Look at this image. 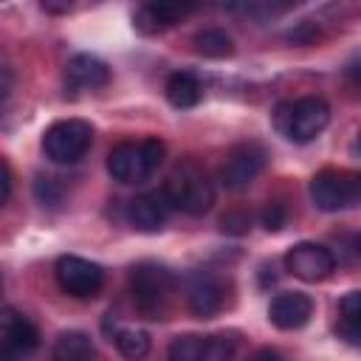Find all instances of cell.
Returning a JSON list of instances; mask_svg holds the SVG:
<instances>
[{
	"instance_id": "cell-16",
	"label": "cell",
	"mask_w": 361,
	"mask_h": 361,
	"mask_svg": "<svg viewBox=\"0 0 361 361\" xmlns=\"http://www.w3.org/2000/svg\"><path fill=\"white\" fill-rule=\"evenodd\" d=\"M200 90L203 87H200L197 76L189 73V71H178L166 79V99H169L172 107H180V110L195 107L200 102Z\"/></svg>"
},
{
	"instance_id": "cell-1",
	"label": "cell",
	"mask_w": 361,
	"mask_h": 361,
	"mask_svg": "<svg viewBox=\"0 0 361 361\" xmlns=\"http://www.w3.org/2000/svg\"><path fill=\"white\" fill-rule=\"evenodd\" d=\"M130 296L144 319H166L175 293V276L158 262H138L130 268Z\"/></svg>"
},
{
	"instance_id": "cell-9",
	"label": "cell",
	"mask_w": 361,
	"mask_h": 361,
	"mask_svg": "<svg viewBox=\"0 0 361 361\" xmlns=\"http://www.w3.org/2000/svg\"><path fill=\"white\" fill-rule=\"evenodd\" d=\"M186 307L197 319H212L226 307V282L212 271H192L186 276Z\"/></svg>"
},
{
	"instance_id": "cell-23",
	"label": "cell",
	"mask_w": 361,
	"mask_h": 361,
	"mask_svg": "<svg viewBox=\"0 0 361 361\" xmlns=\"http://www.w3.org/2000/svg\"><path fill=\"white\" fill-rule=\"evenodd\" d=\"M259 223L265 231H282V226L288 223V209L282 200H268L259 212Z\"/></svg>"
},
{
	"instance_id": "cell-27",
	"label": "cell",
	"mask_w": 361,
	"mask_h": 361,
	"mask_svg": "<svg viewBox=\"0 0 361 361\" xmlns=\"http://www.w3.org/2000/svg\"><path fill=\"white\" fill-rule=\"evenodd\" d=\"M8 192H11V172H8V166H6V161L0 158V206L6 203V197H8Z\"/></svg>"
},
{
	"instance_id": "cell-28",
	"label": "cell",
	"mask_w": 361,
	"mask_h": 361,
	"mask_svg": "<svg viewBox=\"0 0 361 361\" xmlns=\"http://www.w3.org/2000/svg\"><path fill=\"white\" fill-rule=\"evenodd\" d=\"M28 355H23L20 350H14V347H8V344H3L0 341V361H25Z\"/></svg>"
},
{
	"instance_id": "cell-20",
	"label": "cell",
	"mask_w": 361,
	"mask_h": 361,
	"mask_svg": "<svg viewBox=\"0 0 361 361\" xmlns=\"http://www.w3.org/2000/svg\"><path fill=\"white\" fill-rule=\"evenodd\" d=\"M110 338L116 341L118 353L127 361H141L149 353V336L144 330H135V327H113Z\"/></svg>"
},
{
	"instance_id": "cell-29",
	"label": "cell",
	"mask_w": 361,
	"mask_h": 361,
	"mask_svg": "<svg viewBox=\"0 0 361 361\" xmlns=\"http://www.w3.org/2000/svg\"><path fill=\"white\" fill-rule=\"evenodd\" d=\"M251 361H285V358L276 350H259V353L251 355Z\"/></svg>"
},
{
	"instance_id": "cell-30",
	"label": "cell",
	"mask_w": 361,
	"mask_h": 361,
	"mask_svg": "<svg viewBox=\"0 0 361 361\" xmlns=\"http://www.w3.org/2000/svg\"><path fill=\"white\" fill-rule=\"evenodd\" d=\"M42 8L45 11H71V3H59V6L56 3H42Z\"/></svg>"
},
{
	"instance_id": "cell-14",
	"label": "cell",
	"mask_w": 361,
	"mask_h": 361,
	"mask_svg": "<svg viewBox=\"0 0 361 361\" xmlns=\"http://www.w3.org/2000/svg\"><path fill=\"white\" fill-rule=\"evenodd\" d=\"M0 341L20 350L23 355H31L39 347V330L25 313L8 307L0 313Z\"/></svg>"
},
{
	"instance_id": "cell-19",
	"label": "cell",
	"mask_w": 361,
	"mask_h": 361,
	"mask_svg": "<svg viewBox=\"0 0 361 361\" xmlns=\"http://www.w3.org/2000/svg\"><path fill=\"white\" fill-rule=\"evenodd\" d=\"M195 51L209 59H226L234 54V39L223 28H203L195 34Z\"/></svg>"
},
{
	"instance_id": "cell-13",
	"label": "cell",
	"mask_w": 361,
	"mask_h": 361,
	"mask_svg": "<svg viewBox=\"0 0 361 361\" xmlns=\"http://www.w3.org/2000/svg\"><path fill=\"white\" fill-rule=\"evenodd\" d=\"M110 82V68L93 54H76L65 65V85L71 90H99Z\"/></svg>"
},
{
	"instance_id": "cell-11",
	"label": "cell",
	"mask_w": 361,
	"mask_h": 361,
	"mask_svg": "<svg viewBox=\"0 0 361 361\" xmlns=\"http://www.w3.org/2000/svg\"><path fill=\"white\" fill-rule=\"evenodd\" d=\"M310 316H313V302L307 293H299V290L276 293L268 307V319L279 330H299L310 322Z\"/></svg>"
},
{
	"instance_id": "cell-6",
	"label": "cell",
	"mask_w": 361,
	"mask_h": 361,
	"mask_svg": "<svg viewBox=\"0 0 361 361\" xmlns=\"http://www.w3.org/2000/svg\"><path fill=\"white\" fill-rule=\"evenodd\" d=\"M310 197L322 212L353 209L361 197V180L355 172L347 169H322L310 180Z\"/></svg>"
},
{
	"instance_id": "cell-10",
	"label": "cell",
	"mask_w": 361,
	"mask_h": 361,
	"mask_svg": "<svg viewBox=\"0 0 361 361\" xmlns=\"http://www.w3.org/2000/svg\"><path fill=\"white\" fill-rule=\"evenodd\" d=\"M285 268L302 282H322L336 271V257L319 243H296L285 254Z\"/></svg>"
},
{
	"instance_id": "cell-31",
	"label": "cell",
	"mask_w": 361,
	"mask_h": 361,
	"mask_svg": "<svg viewBox=\"0 0 361 361\" xmlns=\"http://www.w3.org/2000/svg\"><path fill=\"white\" fill-rule=\"evenodd\" d=\"M0 290H3V279H0Z\"/></svg>"
},
{
	"instance_id": "cell-18",
	"label": "cell",
	"mask_w": 361,
	"mask_h": 361,
	"mask_svg": "<svg viewBox=\"0 0 361 361\" xmlns=\"http://www.w3.org/2000/svg\"><path fill=\"white\" fill-rule=\"evenodd\" d=\"M336 330L350 344H358V338H361V293L358 290H350L338 302V327Z\"/></svg>"
},
{
	"instance_id": "cell-5",
	"label": "cell",
	"mask_w": 361,
	"mask_h": 361,
	"mask_svg": "<svg viewBox=\"0 0 361 361\" xmlns=\"http://www.w3.org/2000/svg\"><path fill=\"white\" fill-rule=\"evenodd\" d=\"M93 144V127L82 118H62L54 121L42 135V152L48 161L59 166H71L87 155Z\"/></svg>"
},
{
	"instance_id": "cell-8",
	"label": "cell",
	"mask_w": 361,
	"mask_h": 361,
	"mask_svg": "<svg viewBox=\"0 0 361 361\" xmlns=\"http://www.w3.org/2000/svg\"><path fill=\"white\" fill-rule=\"evenodd\" d=\"M265 161H268V152L262 144H257V141L240 144L226 158V164L220 169V183L231 192H240L257 180V175L265 169Z\"/></svg>"
},
{
	"instance_id": "cell-21",
	"label": "cell",
	"mask_w": 361,
	"mask_h": 361,
	"mask_svg": "<svg viewBox=\"0 0 361 361\" xmlns=\"http://www.w3.org/2000/svg\"><path fill=\"white\" fill-rule=\"evenodd\" d=\"M203 336H195V333H186V336H178L172 338L169 344V361H203Z\"/></svg>"
},
{
	"instance_id": "cell-12",
	"label": "cell",
	"mask_w": 361,
	"mask_h": 361,
	"mask_svg": "<svg viewBox=\"0 0 361 361\" xmlns=\"http://www.w3.org/2000/svg\"><path fill=\"white\" fill-rule=\"evenodd\" d=\"M166 214H169V203H166L164 192H144V195H138L127 203L130 226L135 231H144V234L161 231L164 223H166Z\"/></svg>"
},
{
	"instance_id": "cell-24",
	"label": "cell",
	"mask_w": 361,
	"mask_h": 361,
	"mask_svg": "<svg viewBox=\"0 0 361 361\" xmlns=\"http://www.w3.org/2000/svg\"><path fill=\"white\" fill-rule=\"evenodd\" d=\"M34 192H37V200L42 206H56L62 200V186L56 183V178H48V175H39L37 178Z\"/></svg>"
},
{
	"instance_id": "cell-22",
	"label": "cell",
	"mask_w": 361,
	"mask_h": 361,
	"mask_svg": "<svg viewBox=\"0 0 361 361\" xmlns=\"http://www.w3.org/2000/svg\"><path fill=\"white\" fill-rule=\"evenodd\" d=\"M237 338L231 333H217L203 341V361H234Z\"/></svg>"
},
{
	"instance_id": "cell-15",
	"label": "cell",
	"mask_w": 361,
	"mask_h": 361,
	"mask_svg": "<svg viewBox=\"0 0 361 361\" xmlns=\"http://www.w3.org/2000/svg\"><path fill=\"white\" fill-rule=\"evenodd\" d=\"M186 14H189V6H180V3H144L135 8L133 25L141 34H161L175 23H180Z\"/></svg>"
},
{
	"instance_id": "cell-2",
	"label": "cell",
	"mask_w": 361,
	"mask_h": 361,
	"mask_svg": "<svg viewBox=\"0 0 361 361\" xmlns=\"http://www.w3.org/2000/svg\"><path fill=\"white\" fill-rule=\"evenodd\" d=\"M330 121V107L319 96H302L296 102H282L274 110V127L293 144L313 141Z\"/></svg>"
},
{
	"instance_id": "cell-3",
	"label": "cell",
	"mask_w": 361,
	"mask_h": 361,
	"mask_svg": "<svg viewBox=\"0 0 361 361\" xmlns=\"http://www.w3.org/2000/svg\"><path fill=\"white\" fill-rule=\"evenodd\" d=\"M161 192H164L169 209H180L186 214H206L212 209V203H214V186H212V180L192 161L178 164L172 169V175L166 178V183H164Z\"/></svg>"
},
{
	"instance_id": "cell-7",
	"label": "cell",
	"mask_w": 361,
	"mask_h": 361,
	"mask_svg": "<svg viewBox=\"0 0 361 361\" xmlns=\"http://www.w3.org/2000/svg\"><path fill=\"white\" fill-rule=\"evenodd\" d=\"M56 282L59 288L68 293V296H76V299H90L102 290L104 285V271L85 259V257H73V254H65L56 259Z\"/></svg>"
},
{
	"instance_id": "cell-25",
	"label": "cell",
	"mask_w": 361,
	"mask_h": 361,
	"mask_svg": "<svg viewBox=\"0 0 361 361\" xmlns=\"http://www.w3.org/2000/svg\"><path fill=\"white\" fill-rule=\"evenodd\" d=\"M220 228H223L226 234L240 237V234H245V231L251 228V214H248V212H240V209L226 212V214L220 217Z\"/></svg>"
},
{
	"instance_id": "cell-4",
	"label": "cell",
	"mask_w": 361,
	"mask_h": 361,
	"mask_svg": "<svg viewBox=\"0 0 361 361\" xmlns=\"http://www.w3.org/2000/svg\"><path fill=\"white\" fill-rule=\"evenodd\" d=\"M164 161V144L158 138L144 141H124L110 149L107 172L118 183H144Z\"/></svg>"
},
{
	"instance_id": "cell-17",
	"label": "cell",
	"mask_w": 361,
	"mask_h": 361,
	"mask_svg": "<svg viewBox=\"0 0 361 361\" xmlns=\"http://www.w3.org/2000/svg\"><path fill=\"white\" fill-rule=\"evenodd\" d=\"M54 361H96V347L85 333L68 330L54 344Z\"/></svg>"
},
{
	"instance_id": "cell-26",
	"label": "cell",
	"mask_w": 361,
	"mask_h": 361,
	"mask_svg": "<svg viewBox=\"0 0 361 361\" xmlns=\"http://www.w3.org/2000/svg\"><path fill=\"white\" fill-rule=\"evenodd\" d=\"M11 87H14V73H11L6 65H0V104L8 99Z\"/></svg>"
}]
</instances>
